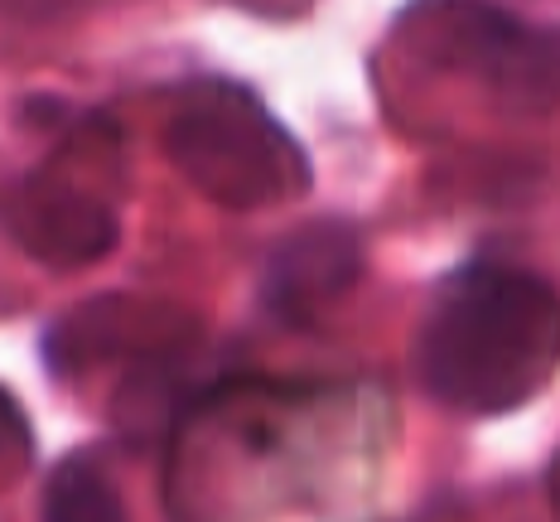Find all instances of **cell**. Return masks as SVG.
<instances>
[{
  "label": "cell",
  "mask_w": 560,
  "mask_h": 522,
  "mask_svg": "<svg viewBox=\"0 0 560 522\" xmlns=\"http://www.w3.org/2000/svg\"><path fill=\"white\" fill-rule=\"evenodd\" d=\"M5 5L20 20H58V15H73V10L92 5V0H5Z\"/></svg>",
  "instance_id": "cell-9"
},
{
  "label": "cell",
  "mask_w": 560,
  "mask_h": 522,
  "mask_svg": "<svg viewBox=\"0 0 560 522\" xmlns=\"http://www.w3.org/2000/svg\"><path fill=\"white\" fill-rule=\"evenodd\" d=\"M396 30L425 63L483 78L512 107L560 102V25H527L498 0H411Z\"/></svg>",
  "instance_id": "cell-3"
},
{
  "label": "cell",
  "mask_w": 560,
  "mask_h": 522,
  "mask_svg": "<svg viewBox=\"0 0 560 522\" xmlns=\"http://www.w3.org/2000/svg\"><path fill=\"white\" fill-rule=\"evenodd\" d=\"M198 339V324L184 315H170L165 305H145V300L102 295L92 305L73 310L44 334V363L54 373H83L102 358H145L155 348L189 344Z\"/></svg>",
  "instance_id": "cell-6"
},
{
  "label": "cell",
  "mask_w": 560,
  "mask_h": 522,
  "mask_svg": "<svg viewBox=\"0 0 560 522\" xmlns=\"http://www.w3.org/2000/svg\"><path fill=\"white\" fill-rule=\"evenodd\" d=\"M363 276V232L348 218H314L295 228L266 262V310L285 324H314Z\"/></svg>",
  "instance_id": "cell-5"
},
{
  "label": "cell",
  "mask_w": 560,
  "mask_h": 522,
  "mask_svg": "<svg viewBox=\"0 0 560 522\" xmlns=\"http://www.w3.org/2000/svg\"><path fill=\"white\" fill-rule=\"evenodd\" d=\"M30 450H34V431L25 406L0 387V460H30Z\"/></svg>",
  "instance_id": "cell-8"
},
{
  "label": "cell",
  "mask_w": 560,
  "mask_h": 522,
  "mask_svg": "<svg viewBox=\"0 0 560 522\" xmlns=\"http://www.w3.org/2000/svg\"><path fill=\"white\" fill-rule=\"evenodd\" d=\"M416 363L450 411H517L560 373V290L508 262L459 266L435 286Z\"/></svg>",
  "instance_id": "cell-1"
},
{
  "label": "cell",
  "mask_w": 560,
  "mask_h": 522,
  "mask_svg": "<svg viewBox=\"0 0 560 522\" xmlns=\"http://www.w3.org/2000/svg\"><path fill=\"white\" fill-rule=\"evenodd\" d=\"M44 522H126V503L97 460L68 455L44 484Z\"/></svg>",
  "instance_id": "cell-7"
},
{
  "label": "cell",
  "mask_w": 560,
  "mask_h": 522,
  "mask_svg": "<svg viewBox=\"0 0 560 522\" xmlns=\"http://www.w3.org/2000/svg\"><path fill=\"white\" fill-rule=\"evenodd\" d=\"M165 155L203 199L232 213L295 199L314 179L305 146L237 78H194L170 92Z\"/></svg>",
  "instance_id": "cell-2"
},
{
  "label": "cell",
  "mask_w": 560,
  "mask_h": 522,
  "mask_svg": "<svg viewBox=\"0 0 560 522\" xmlns=\"http://www.w3.org/2000/svg\"><path fill=\"white\" fill-rule=\"evenodd\" d=\"M5 228L20 242V252L54 271H83L97 266L121 237L112 204L88 194L58 170H34L10 189Z\"/></svg>",
  "instance_id": "cell-4"
}]
</instances>
